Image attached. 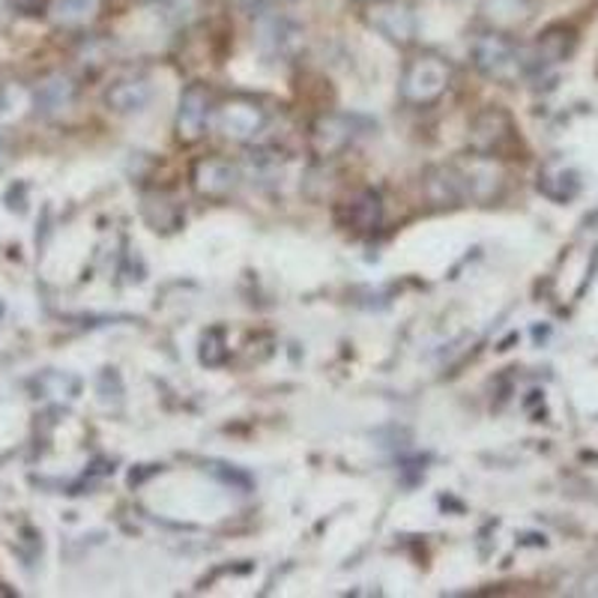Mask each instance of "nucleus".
Wrapping results in <instances>:
<instances>
[{
    "label": "nucleus",
    "instance_id": "obj_1",
    "mask_svg": "<svg viewBox=\"0 0 598 598\" xmlns=\"http://www.w3.org/2000/svg\"><path fill=\"white\" fill-rule=\"evenodd\" d=\"M473 64L494 81H515L527 76V52L506 33H482L473 43Z\"/></svg>",
    "mask_w": 598,
    "mask_h": 598
},
{
    "label": "nucleus",
    "instance_id": "obj_2",
    "mask_svg": "<svg viewBox=\"0 0 598 598\" xmlns=\"http://www.w3.org/2000/svg\"><path fill=\"white\" fill-rule=\"evenodd\" d=\"M449 84V66L435 55L416 57L414 64L407 66V72L402 78V97L407 102L425 105L435 102Z\"/></svg>",
    "mask_w": 598,
    "mask_h": 598
},
{
    "label": "nucleus",
    "instance_id": "obj_3",
    "mask_svg": "<svg viewBox=\"0 0 598 598\" xmlns=\"http://www.w3.org/2000/svg\"><path fill=\"white\" fill-rule=\"evenodd\" d=\"M511 138H515V129H511V120L506 111L488 109L473 120L470 144H473V150L476 153H497L500 147H506Z\"/></svg>",
    "mask_w": 598,
    "mask_h": 598
},
{
    "label": "nucleus",
    "instance_id": "obj_4",
    "mask_svg": "<svg viewBox=\"0 0 598 598\" xmlns=\"http://www.w3.org/2000/svg\"><path fill=\"white\" fill-rule=\"evenodd\" d=\"M210 123V93L201 84H192L180 99V114H177V135L183 142H198Z\"/></svg>",
    "mask_w": 598,
    "mask_h": 598
},
{
    "label": "nucleus",
    "instance_id": "obj_5",
    "mask_svg": "<svg viewBox=\"0 0 598 598\" xmlns=\"http://www.w3.org/2000/svg\"><path fill=\"white\" fill-rule=\"evenodd\" d=\"M572 45H575V33L566 31V27H551V31H544L533 48H523V52H527V76L560 64V60H566L568 52H572Z\"/></svg>",
    "mask_w": 598,
    "mask_h": 598
},
{
    "label": "nucleus",
    "instance_id": "obj_6",
    "mask_svg": "<svg viewBox=\"0 0 598 598\" xmlns=\"http://www.w3.org/2000/svg\"><path fill=\"white\" fill-rule=\"evenodd\" d=\"M371 24L374 31H381L386 40L398 45H407L414 40L416 33V19L414 12L407 10L404 3H386V0H377L374 10H371Z\"/></svg>",
    "mask_w": 598,
    "mask_h": 598
},
{
    "label": "nucleus",
    "instance_id": "obj_7",
    "mask_svg": "<svg viewBox=\"0 0 598 598\" xmlns=\"http://www.w3.org/2000/svg\"><path fill=\"white\" fill-rule=\"evenodd\" d=\"M218 129L225 132L234 142H246L263 126V114L251 102H230L225 109H218Z\"/></svg>",
    "mask_w": 598,
    "mask_h": 598
},
{
    "label": "nucleus",
    "instance_id": "obj_8",
    "mask_svg": "<svg viewBox=\"0 0 598 598\" xmlns=\"http://www.w3.org/2000/svg\"><path fill=\"white\" fill-rule=\"evenodd\" d=\"M357 138L353 132V120L345 117V114H329V117H320L315 123V132H312V144L320 156H332V153H341L350 142Z\"/></svg>",
    "mask_w": 598,
    "mask_h": 598
},
{
    "label": "nucleus",
    "instance_id": "obj_9",
    "mask_svg": "<svg viewBox=\"0 0 598 598\" xmlns=\"http://www.w3.org/2000/svg\"><path fill=\"white\" fill-rule=\"evenodd\" d=\"M338 218H341V225L345 228H353V230H374L377 225H381L383 218V204H381V195L377 192H359V195H353L341 207V213H338Z\"/></svg>",
    "mask_w": 598,
    "mask_h": 598
},
{
    "label": "nucleus",
    "instance_id": "obj_10",
    "mask_svg": "<svg viewBox=\"0 0 598 598\" xmlns=\"http://www.w3.org/2000/svg\"><path fill=\"white\" fill-rule=\"evenodd\" d=\"M237 180V168L225 159H207L195 168V189L207 198H225Z\"/></svg>",
    "mask_w": 598,
    "mask_h": 598
},
{
    "label": "nucleus",
    "instance_id": "obj_11",
    "mask_svg": "<svg viewBox=\"0 0 598 598\" xmlns=\"http://www.w3.org/2000/svg\"><path fill=\"white\" fill-rule=\"evenodd\" d=\"M428 195L435 204H461L467 201V183H464V171L455 165H440L428 177Z\"/></svg>",
    "mask_w": 598,
    "mask_h": 598
},
{
    "label": "nucleus",
    "instance_id": "obj_12",
    "mask_svg": "<svg viewBox=\"0 0 598 598\" xmlns=\"http://www.w3.org/2000/svg\"><path fill=\"white\" fill-rule=\"evenodd\" d=\"M258 43L270 52V55H291L294 52V45L300 43V27L294 22H287V19H279V15H272V19H263L258 24Z\"/></svg>",
    "mask_w": 598,
    "mask_h": 598
},
{
    "label": "nucleus",
    "instance_id": "obj_13",
    "mask_svg": "<svg viewBox=\"0 0 598 598\" xmlns=\"http://www.w3.org/2000/svg\"><path fill=\"white\" fill-rule=\"evenodd\" d=\"M102 10V0H52L48 3V19L57 27H88Z\"/></svg>",
    "mask_w": 598,
    "mask_h": 598
},
{
    "label": "nucleus",
    "instance_id": "obj_14",
    "mask_svg": "<svg viewBox=\"0 0 598 598\" xmlns=\"http://www.w3.org/2000/svg\"><path fill=\"white\" fill-rule=\"evenodd\" d=\"M72 97H76V84L66 76H48L33 90V102L43 114H60L72 105Z\"/></svg>",
    "mask_w": 598,
    "mask_h": 598
},
{
    "label": "nucleus",
    "instance_id": "obj_15",
    "mask_svg": "<svg viewBox=\"0 0 598 598\" xmlns=\"http://www.w3.org/2000/svg\"><path fill=\"white\" fill-rule=\"evenodd\" d=\"M109 105L120 114H132V111H142L150 102V88L144 81H120L109 90Z\"/></svg>",
    "mask_w": 598,
    "mask_h": 598
},
{
    "label": "nucleus",
    "instance_id": "obj_16",
    "mask_svg": "<svg viewBox=\"0 0 598 598\" xmlns=\"http://www.w3.org/2000/svg\"><path fill=\"white\" fill-rule=\"evenodd\" d=\"M539 180H542L539 189H542L548 198H554V201H568V198H575L577 189H580V180H577V174L572 168H548Z\"/></svg>",
    "mask_w": 598,
    "mask_h": 598
},
{
    "label": "nucleus",
    "instance_id": "obj_17",
    "mask_svg": "<svg viewBox=\"0 0 598 598\" xmlns=\"http://www.w3.org/2000/svg\"><path fill=\"white\" fill-rule=\"evenodd\" d=\"M27 105H31V93H24L22 88H3L0 90V123L22 117Z\"/></svg>",
    "mask_w": 598,
    "mask_h": 598
},
{
    "label": "nucleus",
    "instance_id": "obj_18",
    "mask_svg": "<svg viewBox=\"0 0 598 598\" xmlns=\"http://www.w3.org/2000/svg\"><path fill=\"white\" fill-rule=\"evenodd\" d=\"M12 7L15 10H22V12H36L40 7H43V0H10Z\"/></svg>",
    "mask_w": 598,
    "mask_h": 598
},
{
    "label": "nucleus",
    "instance_id": "obj_19",
    "mask_svg": "<svg viewBox=\"0 0 598 598\" xmlns=\"http://www.w3.org/2000/svg\"><path fill=\"white\" fill-rule=\"evenodd\" d=\"M365 3H377V0H365Z\"/></svg>",
    "mask_w": 598,
    "mask_h": 598
}]
</instances>
